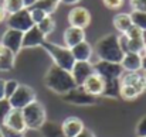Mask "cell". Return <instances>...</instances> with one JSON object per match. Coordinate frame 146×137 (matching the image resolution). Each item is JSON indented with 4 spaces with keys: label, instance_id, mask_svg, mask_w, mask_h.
I'll return each instance as SVG.
<instances>
[{
    "label": "cell",
    "instance_id": "cell-1",
    "mask_svg": "<svg viewBox=\"0 0 146 137\" xmlns=\"http://www.w3.org/2000/svg\"><path fill=\"white\" fill-rule=\"evenodd\" d=\"M44 84L50 91H52L57 95H61V96H64L65 93H68L77 86L71 72L65 71L54 64L50 67V69L44 76Z\"/></svg>",
    "mask_w": 146,
    "mask_h": 137
},
{
    "label": "cell",
    "instance_id": "cell-2",
    "mask_svg": "<svg viewBox=\"0 0 146 137\" xmlns=\"http://www.w3.org/2000/svg\"><path fill=\"white\" fill-rule=\"evenodd\" d=\"M94 51L97 54L98 59L118 62V64H121L125 54L119 43V36L116 34H106L102 38H99L95 44Z\"/></svg>",
    "mask_w": 146,
    "mask_h": 137
},
{
    "label": "cell",
    "instance_id": "cell-3",
    "mask_svg": "<svg viewBox=\"0 0 146 137\" xmlns=\"http://www.w3.org/2000/svg\"><path fill=\"white\" fill-rule=\"evenodd\" d=\"M41 47L51 57L54 65H57V67H60L65 71H71L75 59H74L70 48H67L65 45H58V44H54V43H48V41H46Z\"/></svg>",
    "mask_w": 146,
    "mask_h": 137
},
{
    "label": "cell",
    "instance_id": "cell-4",
    "mask_svg": "<svg viewBox=\"0 0 146 137\" xmlns=\"http://www.w3.org/2000/svg\"><path fill=\"white\" fill-rule=\"evenodd\" d=\"M21 112H23V117H24L27 130H40L41 126L47 122L46 109H44L43 103H40L38 100L31 102L24 109H21Z\"/></svg>",
    "mask_w": 146,
    "mask_h": 137
},
{
    "label": "cell",
    "instance_id": "cell-5",
    "mask_svg": "<svg viewBox=\"0 0 146 137\" xmlns=\"http://www.w3.org/2000/svg\"><path fill=\"white\" fill-rule=\"evenodd\" d=\"M9 105L11 109H24L27 105H30L31 102L37 100V95L36 91L29 86V85H19L17 91L14 92L9 99Z\"/></svg>",
    "mask_w": 146,
    "mask_h": 137
},
{
    "label": "cell",
    "instance_id": "cell-6",
    "mask_svg": "<svg viewBox=\"0 0 146 137\" xmlns=\"http://www.w3.org/2000/svg\"><path fill=\"white\" fill-rule=\"evenodd\" d=\"M6 23H7V28L19 30L21 33H26L27 30H30L34 26L29 9H23L14 14H9L6 18Z\"/></svg>",
    "mask_w": 146,
    "mask_h": 137
},
{
    "label": "cell",
    "instance_id": "cell-7",
    "mask_svg": "<svg viewBox=\"0 0 146 137\" xmlns=\"http://www.w3.org/2000/svg\"><path fill=\"white\" fill-rule=\"evenodd\" d=\"M94 65V72L102 76L105 81L106 79H119L123 74L122 65L118 62H109V61H101L92 64Z\"/></svg>",
    "mask_w": 146,
    "mask_h": 137
},
{
    "label": "cell",
    "instance_id": "cell-8",
    "mask_svg": "<svg viewBox=\"0 0 146 137\" xmlns=\"http://www.w3.org/2000/svg\"><path fill=\"white\" fill-rule=\"evenodd\" d=\"M64 100L67 103L75 105V106H92L98 103V97L88 95L81 86H75L72 91L64 95Z\"/></svg>",
    "mask_w": 146,
    "mask_h": 137
},
{
    "label": "cell",
    "instance_id": "cell-9",
    "mask_svg": "<svg viewBox=\"0 0 146 137\" xmlns=\"http://www.w3.org/2000/svg\"><path fill=\"white\" fill-rule=\"evenodd\" d=\"M68 23L71 27H78L85 30L91 23V13L85 7L75 6L68 13Z\"/></svg>",
    "mask_w": 146,
    "mask_h": 137
},
{
    "label": "cell",
    "instance_id": "cell-10",
    "mask_svg": "<svg viewBox=\"0 0 146 137\" xmlns=\"http://www.w3.org/2000/svg\"><path fill=\"white\" fill-rule=\"evenodd\" d=\"M70 72L75 81V85L81 86L84 81L94 74V65L91 61H75Z\"/></svg>",
    "mask_w": 146,
    "mask_h": 137
},
{
    "label": "cell",
    "instance_id": "cell-11",
    "mask_svg": "<svg viewBox=\"0 0 146 137\" xmlns=\"http://www.w3.org/2000/svg\"><path fill=\"white\" fill-rule=\"evenodd\" d=\"M23 34L21 31L19 30H13V28H7L1 37V45L7 49H10L13 54H17L20 52L21 48V44H23Z\"/></svg>",
    "mask_w": 146,
    "mask_h": 137
},
{
    "label": "cell",
    "instance_id": "cell-12",
    "mask_svg": "<svg viewBox=\"0 0 146 137\" xmlns=\"http://www.w3.org/2000/svg\"><path fill=\"white\" fill-rule=\"evenodd\" d=\"M81 88L87 92L88 95H92L95 97H99V96H102V93L105 91V79L94 72L92 75H90L84 81V84L81 85Z\"/></svg>",
    "mask_w": 146,
    "mask_h": 137
},
{
    "label": "cell",
    "instance_id": "cell-13",
    "mask_svg": "<svg viewBox=\"0 0 146 137\" xmlns=\"http://www.w3.org/2000/svg\"><path fill=\"white\" fill-rule=\"evenodd\" d=\"M47 37L40 31V28L34 24L30 30H27L23 34V44L21 48H36V47H41L47 40Z\"/></svg>",
    "mask_w": 146,
    "mask_h": 137
},
{
    "label": "cell",
    "instance_id": "cell-14",
    "mask_svg": "<svg viewBox=\"0 0 146 137\" xmlns=\"http://www.w3.org/2000/svg\"><path fill=\"white\" fill-rule=\"evenodd\" d=\"M119 84L121 85L132 86V88L138 89L141 93H143L146 91L145 75L141 71H136V72H123L122 76L119 78Z\"/></svg>",
    "mask_w": 146,
    "mask_h": 137
},
{
    "label": "cell",
    "instance_id": "cell-15",
    "mask_svg": "<svg viewBox=\"0 0 146 137\" xmlns=\"http://www.w3.org/2000/svg\"><path fill=\"white\" fill-rule=\"evenodd\" d=\"M3 124L17 130V132H21L24 133L27 130L26 127V122H24V117H23V112L20 109H10L9 113L6 115L4 120H3Z\"/></svg>",
    "mask_w": 146,
    "mask_h": 137
},
{
    "label": "cell",
    "instance_id": "cell-16",
    "mask_svg": "<svg viewBox=\"0 0 146 137\" xmlns=\"http://www.w3.org/2000/svg\"><path fill=\"white\" fill-rule=\"evenodd\" d=\"M62 40H64V45L67 48H72L77 44L85 41V31L84 28H78V27H68L65 28L64 34H62Z\"/></svg>",
    "mask_w": 146,
    "mask_h": 137
},
{
    "label": "cell",
    "instance_id": "cell-17",
    "mask_svg": "<svg viewBox=\"0 0 146 137\" xmlns=\"http://www.w3.org/2000/svg\"><path fill=\"white\" fill-rule=\"evenodd\" d=\"M123 72H136L142 71V55L136 52H125L121 61Z\"/></svg>",
    "mask_w": 146,
    "mask_h": 137
},
{
    "label": "cell",
    "instance_id": "cell-18",
    "mask_svg": "<svg viewBox=\"0 0 146 137\" xmlns=\"http://www.w3.org/2000/svg\"><path fill=\"white\" fill-rule=\"evenodd\" d=\"M61 129H62V133L67 137H75L78 136L85 127H84V123H82L81 119H78L75 116H70L62 122Z\"/></svg>",
    "mask_w": 146,
    "mask_h": 137
},
{
    "label": "cell",
    "instance_id": "cell-19",
    "mask_svg": "<svg viewBox=\"0 0 146 137\" xmlns=\"http://www.w3.org/2000/svg\"><path fill=\"white\" fill-rule=\"evenodd\" d=\"M72 57L75 61H91V57L94 54V48L88 41H82L75 47L71 48Z\"/></svg>",
    "mask_w": 146,
    "mask_h": 137
},
{
    "label": "cell",
    "instance_id": "cell-20",
    "mask_svg": "<svg viewBox=\"0 0 146 137\" xmlns=\"http://www.w3.org/2000/svg\"><path fill=\"white\" fill-rule=\"evenodd\" d=\"M112 23H113L115 30L119 31L121 34H125V33L133 26L131 13H118V14L113 17Z\"/></svg>",
    "mask_w": 146,
    "mask_h": 137
},
{
    "label": "cell",
    "instance_id": "cell-21",
    "mask_svg": "<svg viewBox=\"0 0 146 137\" xmlns=\"http://www.w3.org/2000/svg\"><path fill=\"white\" fill-rule=\"evenodd\" d=\"M14 61H16V54H13L7 48H3V51L0 52V71L3 72L11 71L14 67Z\"/></svg>",
    "mask_w": 146,
    "mask_h": 137
},
{
    "label": "cell",
    "instance_id": "cell-22",
    "mask_svg": "<svg viewBox=\"0 0 146 137\" xmlns=\"http://www.w3.org/2000/svg\"><path fill=\"white\" fill-rule=\"evenodd\" d=\"M40 130L43 133V137H67L62 133L61 126H58L55 123H51V122H46L41 126Z\"/></svg>",
    "mask_w": 146,
    "mask_h": 137
},
{
    "label": "cell",
    "instance_id": "cell-23",
    "mask_svg": "<svg viewBox=\"0 0 146 137\" xmlns=\"http://www.w3.org/2000/svg\"><path fill=\"white\" fill-rule=\"evenodd\" d=\"M119 79H106L105 81V91L102 93V96H108V97H118L119 96Z\"/></svg>",
    "mask_w": 146,
    "mask_h": 137
},
{
    "label": "cell",
    "instance_id": "cell-24",
    "mask_svg": "<svg viewBox=\"0 0 146 137\" xmlns=\"http://www.w3.org/2000/svg\"><path fill=\"white\" fill-rule=\"evenodd\" d=\"M60 0H37L36 4L33 7H37V9H41L44 13H47L48 16H51L60 6Z\"/></svg>",
    "mask_w": 146,
    "mask_h": 137
},
{
    "label": "cell",
    "instance_id": "cell-25",
    "mask_svg": "<svg viewBox=\"0 0 146 137\" xmlns=\"http://www.w3.org/2000/svg\"><path fill=\"white\" fill-rule=\"evenodd\" d=\"M1 4H3V7H4L7 16H9V14H14V13H17V11L26 9L23 0H3Z\"/></svg>",
    "mask_w": 146,
    "mask_h": 137
},
{
    "label": "cell",
    "instance_id": "cell-26",
    "mask_svg": "<svg viewBox=\"0 0 146 137\" xmlns=\"http://www.w3.org/2000/svg\"><path fill=\"white\" fill-rule=\"evenodd\" d=\"M37 27H38L40 31L47 37V36H50V34L55 30V21H54V18H52L51 16H47L43 21H40V23L37 24Z\"/></svg>",
    "mask_w": 146,
    "mask_h": 137
},
{
    "label": "cell",
    "instance_id": "cell-27",
    "mask_svg": "<svg viewBox=\"0 0 146 137\" xmlns=\"http://www.w3.org/2000/svg\"><path fill=\"white\" fill-rule=\"evenodd\" d=\"M131 17H132L133 26L139 27L143 33H146V13L145 11H133L132 10Z\"/></svg>",
    "mask_w": 146,
    "mask_h": 137
},
{
    "label": "cell",
    "instance_id": "cell-28",
    "mask_svg": "<svg viewBox=\"0 0 146 137\" xmlns=\"http://www.w3.org/2000/svg\"><path fill=\"white\" fill-rule=\"evenodd\" d=\"M29 10H30V16H31V20H33V23H34L36 26H37V24H38L40 21H43V20H44V18H46V17L48 16L47 13H44V11H43L41 9H37V7H30Z\"/></svg>",
    "mask_w": 146,
    "mask_h": 137
},
{
    "label": "cell",
    "instance_id": "cell-29",
    "mask_svg": "<svg viewBox=\"0 0 146 137\" xmlns=\"http://www.w3.org/2000/svg\"><path fill=\"white\" fill-rule=\"evenodd\" d=\"M0 137H24V133L21 132H17L6 124H0Z\"/></svg>",
    "mask_w": 146,
    "mask_h": 137
},
{
    "label": "cell",
    "instance_id": "cell-30",
    "mask_svg": "<svg viewBox=\"0 0 146 137\" xmlns=\"http://www.w3.org/2000/svg\"><path fill=\"white\" fill-rule=\"evenodd\" d=\"M19 85H20V84H19L16 79H9V81H6V85H4V95H6V99H9L14 92L17 91Z\"/></svg>",
    "mask_w": 146,
    "mask_h": 137
},
{
    "label": "cell",
    "instance_id": "cell-31",
    "mask_svg": "<svg viewBox=\"0 0 146 137\" xmlns=\"http://www.w3.org/2000/svg\"><path fill=\"white\" fill-rule=\"evenodd\" d=\"M11 107H10V105H9V100L7 99H3V100H0V124L3 123V120H4V117H6V115L9 113V110H10Z\"/></svg>",
    "mask_w": 146,
    "mask_h": 137
},
{
    "label": "cell",
    "instance_id": "cell-32",
    "mask_svg": "<svg viewBox=\"0 0 146 137\" xmlns=\"http://www.w3.org/2000/svg\"><path fill=\"white\" fill-rule=\"evenodd\" d=\"M133 11H145L146 13V0H129Z\"/></svg>",
    "mask_w": 146,
    "mask_h": 137
},
{
    "label": "cell",
    "instance_id": "cell-33",
    "mask_svg": "<svg viewBox=\"0 0 146 137\" xmlns=\"http://www.w3.org/2000/svg\"><path fill=\"white\" fill-rule=\"evenodd\" d=\"M135 133H136V136L138 137L146 136V116H143V117L139 120V123H138V126H136Z\"/></svg>",
    "mask_w": 146,
    "mask_h": 137
},
{
    "label": "cell",
    "instance_id": "cell-34",
    "mask_svg": "<svg viewBox=\"0 0 146 137\" xmlns=\"http://www.w3.org/2000/svg\"><path fill=\"white\" fill-rule=\"evenodd\" d=\"M105 7L111 9V10H116V9H121L122 4H123V0H102Z\"/></svg>",
    "mask_w": 146,
    "mask_h": 137
},
{
    "label": "cell",
    "instance_id": "cell-35",
    "mask_svg": "<svg viewBox=\"0 0 146 137\" xmlns=\"http://www.w3.org/2000/svg\"><path fill=\"white\" fill-rule=\"evenodd\" d=\"M4 85H6V79L0 78V100L6 99V95H4Z\"/></svg>",
    "mask_w": 146,
    "mask_h": 137
},
{
    "label": "cell",
    "instance_id": "cell-36",
    "mask_svg": "<svg viewBox=\"0 0 146 137\" xmlns=\"http://www.w3.org/2000/svg\"><path fill=\"white\" fill-rule=\"evenodd\" d=\"M6 18H7V13H6V10H4L3 4L0 3V23L6 21Z\"/></svg>",
    "mask_w": 146,
    "mask_h": 137
},
{
    "label": "cell",
    "instance_id": "cell-37",
    "mask_svg": "<svg viewBox=\"0 0 146 137\" xmlns=\"http://www.w3.org/2000/svg\"><path fill=\"white\" fill-rule=\"evenodd\" d=\"M75 137H95L94 136V133L92 132H90V130H87V129H84L78 136H75Z\"/></svg>",
    "mask_w": 146,
    "mask_h": 137
},
{
    "label": "cell",
    "instance_id": "cell-38",
    "mask_svg": "<svg viewBox=\"0 0 146 137\" xmlns=\"http://www.w3.org/2000/svg\"><path fill=\"white\" fill-rule=\"evenodd\" d=\"M36 1H37V0H23V3H24V7H26V9L33 7V6L36 4Z\"/></svg>",
    "mask_w": 146,
    "mask_h": 137
},
{
    "label": "cell",
    "instance_id": "cell-39",
    "mask_svg": "<svg viewBox=\"0 0 146 137\" xmlns=\"http://www.w3.org/2000/svg\"><path fill=\"white\" fill-rule=\"evenodd\" d=\"M61 3H64V4H67V6H74V4H77V3H80L81 0H60Z\"/></svg>",
    "mask_w": 146,
    "mask_h": 137
},
{
    "label": "cell",
    "instance_id": "cell-40",
    "mask_svg": "<svg viewBox=\"0 0 146 137\" xmlns=\"http://www.w3.org/2000/svg\"><path fill=\"white\" fill-rule=\"evenodd\" d=\"M142 71H146V55H142Z\"/></svg>",
    "mask_w": 146,
    "mask_h": 137
},
{
    "label": "cell",
    "instance_id": "cell-41",
    "mask_svg": "<svg viewBox=\"0 0 146 137\" xmlns=\"http://www.w3.org/2000/svg\"><path fill=\"white\" fill-rule=\"evenodd\" d=\"M143 54L146 55V41H145V49H143Z\"/></svg>",
    "mask_w": 146,
    "mask_h": 137
},
{
    "label": "cell",
    "instance_id": "cell-42",
    "mask_svg": "<svg viewBox=\"0 0 146 137\" xmlns=\"http://www.w3.org/2000/svg\"><path fill=\"white\" fill-rule=\"evenodd\" d=\"M3 48H4V47H3V45H1V44H0V52L3 51Z\"/></svg>",
    "mask_w": 146,
    "mask_h": 137
},
{
    "label": "cell",
    "instance_id": "cell-43",
    "mask_svg": "<svg viewBox=\"0 0 146 137\" xmlns=\"http://www.w3.org/2000/svg\"><path fill=\"white\" fill-rule=\"evenodd\" d=\"M143 75H145V82H146V71H143Z\"/></svg>",
    "mask_w": 146,
    "mask_h": 137
},
{
    "label": "cell",
    "instance_id": "cell-44",
    "mask_svg": "<svg viewBox=\"0 0 146 137\" xmlns=\"http://www.w3.org/2000/svg\"><path fill=\"white\" fill-rule=\"evenodd\" d=\"M141 137H146V136H141Z\"/></svg>",
    "mask_w": 146,
    "mask_h": 137
}]
</instances>
